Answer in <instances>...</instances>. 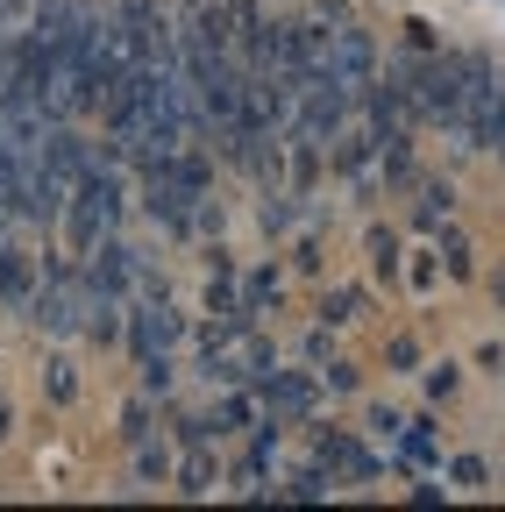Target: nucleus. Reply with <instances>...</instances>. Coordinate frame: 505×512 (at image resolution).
Returning <instances> with one entry per match:
<instances>
[{
  "instance_id": "1",
  "label": "nucleus",
  "mask_w": 505,
  "mask_h": 512,
  "mask_svg": "<svg viewBox=\"0 0 505 512\" xmlns=\"http://www.w3.org/2000/svg\"><path fill=\"white\" fill-rule=\"evenodd\" d=\"M143 178V214L164 228V235H178V242H193V235H207V221H214V171H207V157H200V143L193 150H171V157H157V164H143L136 171Z\"/></svg>"
},
{
  "instance_id": "2",
  "label": "nucleus",
  "mask_w": 505,
  "mask_h": 512,
  "mask_svg": "<svg viewBox=\"0 0 505 512\" xmlns=\"http://www.w3.org/2000/svg\"><path fill=\"white\" fill-rule=\"evenodd\" d=\"M65 249L72 256H93L100 242H114V228H121V178H114V164H93L79 185H72V200H65Z\"/></svg>"
},
{
  "instance_id": "3",
  "label": "nucleus",
  "mask_w": 505,
  "mask_h": 512,
  "mask_svg": "<svg viewBox=\"0 0 505 512\" xmlns=\"http://www.w3.org/2000/svg\"><path fill=\"white\" fill-rule=\"evenodd\" d=\"M121 342H129V356H136V363L171 356V342H178V306L164 299V285H157V278L129 299V328H121Z\"/></svg>"
},
{
  "instance_id": "4",
  "label": "nucleus",
  "mask_w": 505,
  "mask_h": 512,
  "mask_svg": "<svg viewBox=\"0 0 505 512\" xmlns=\"http://www.w3.org/2000/svg\"><path fill=\"white\" fill-rule=\"evenodd\" d=\"M456 136L470 143V150H505V79L491 72H477V86L463 93V114H456Z\"/></svg>"
},
{
  "instance_id": "5",
  "label": "nucleus",
  "mask_w": 505,
  "mask_h": 512,
  "mask_svg": "<svg viewBox=\"0 0 505 512\" xmlns=\"http://www.w3.org/2000/svg\"><path fill=\"white\" fill-rule=\"evenodd\" d=\"M257 392H264L271 427H285V420H306V413H313V377H299V370H271Z\"/></svg>"
},
{
  "instance_id": "6",
  "label": "nucleus",
  "mask_w": 505,
  "mask_h": 512,
  "mask_svg": "<svg viewBox=\"0 0 505 512\" xmlns=\"http://www.w3.org/2000/svg\"><path fill=\"white\" fill-rule=\"evenodd\" d=\"M36 278H43V256L15 249V242H0V306L22 313V306H29V292H36Z\"/></svg>"
},
{
  "instance_id": "7",
  "label": "nucleus",
  "mask_w": 505,
  "mask_h": 512,
  "mask_svg": "<svg viewBox=\"0 0 505 512\" xmlns=\"http://www.w3.org/2000/svg\"><path fill=\"white\" fill-rule=\"evenodd\" d=\"M392 434H399V470H441L434 420H392Z\"/></svg>"
},
{
  "instance_id": "8",
  "label": "nucleus",
  "mask_w": 505,
  "mask_h": 512,
  "mask_svg": "<svg viewBox=\"0 0 505 512\" xmlns=\"http://www.w3.org/2000/svg\"><path fill=\"white\" fill-rule=\"evenodd\" d=\"M0 434H8V406H0Z\"/></svg>"
},
{
  "instance_id": "9",
  "label": "nucleus",
  "mask_w": 505,
  "mask_h": 512,
  "mask_svg": "<svg viewBox=\"0 0 505 512\" xmlns=\"http://www.w3.org/2000/svg\"><path fill=\"white\" fill-rule=\"evenodd\" d=\"M498 157H505V150H498Z\"/></svg>"
}]
</instances>
